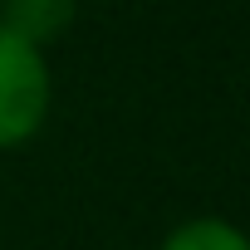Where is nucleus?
Wrapping results in <instances>:
<instances>
[{"mask_svg": "<svg viewBox=\"0 0 250 250\" xmlns=\"http://www.w3.org/2000/svg\"><path fill=\"white\" fill-rule=\"evenodd\" d=\"M54 113L49 54L0 25V152L30 147Z\"/></svg>", "mask_w": 250, "mask_h": 250, "instance_id": "obj_1", "label": "nucleus"}, {"mask_svg": "<svg viewBox=\"0 0 250 250\" xmlns=\"http://www.w3.org/2000/svg\"><path fill=\"white\" fill-rule=\"evenodd\" d=\"M79 20V0H0V25L35 49L64 40Z\"/></svg>", "mask_w": 250, "mask_h": 250, "instance_id": "obj_2", "label": "nucleus"}, {"mask_svg": "<svg viewBox=\"0 0 250 250\" xmlns=\"http://www.w3.org/2000/svg\"><path fill=\"white\" fill-rule=\"evenodd\" d=\"M152 250H250L245 230L226 216H187L177 221Z\"/></svg>", "mask_w": 250, "mask_h": 250, "instance_id": "obj_3", "label": "nucleus"}]
</instances>
